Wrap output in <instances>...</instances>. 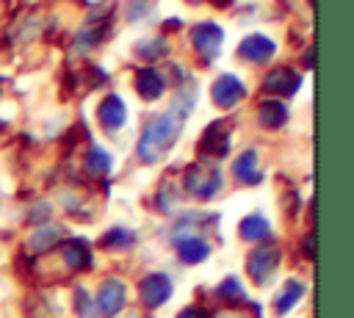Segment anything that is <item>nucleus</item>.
I'll list each match as a JSON object with an SVG mask.
<instances>
[{"instance_id": "1", "label": "nucleus", "mask_w": 354, "mask_h": 318, "mask_svg": "<svg viewBox=\"0 0 354 318\" xmlns=\"http://www.w3.org/2000/svg\"><path fill=\"white\" fill-rule=\"evenodd\" d=\"M185 113H188V105H177L174 102L171 111H166L163 116H158V119H152L147 124V130H144V135L138 141L141 160L152 163V160L163 158V152L177 141V135L183 130V122H185Z\"/></svg>"}, {"instance_id": "2", "label": "nucleus", "mask_w": 354, "mask_h": 318, "mask_svg": "<svg viewBox=\"0 0 354 318\" xmlns=\"http://www.w3.org/2000/svg\"><path fill=\"white\" fill-rule=\"evenodd\" d=\"M277 263H279V249L271 246V243H266V246H260V249H254V252L249 254L246 271H249V277H252L254 282H266V279L274 274Z\"/></svg>"}, {"instance_id": "3", "label": "nucleus", "mask_w": 354, "mask_h": 318, "mask_svg": "<svg viewBox=\"0 0 354 318\" xmlns=\"http://www.w3.org/2000/svg\"><path fill=\"white\" fill-rule=\"evenodd\" d=\"M185 188L199 199H210L221 188V174L213 169H191L185 174Z\"/></svg>"}, {"instance_id": "4", "label": "nucleus", "mask_w": 354, "mask_h": 318, "mask_svg": "<svg viewBox=\"0 0 354 318\" xmlns=\"http://www.w3.org/2000/svg\"><path fill=\"white\" fill-rule=\"evenodd\" d=\"M124 296H127L124 285H122L119 279H108V282L100 288V296H97V307H100L102 318L116 315V312L124 307Z\"/></svg>"}, {"instance_id": "5", "label": "nucleus", "mask_w": 354, "mask_h": 318, "mask_svg": "<svg viewBox=\"0 0 354 318\" xmlns=\"http://www.w3.org/2000/svg\"><path fill=\"white\" fill-rule=\"evenodd\" d=\"M227 149H230V135H227L224 124H218V122L210 124L199 138V152L207 158H224Z\"/></svg>"}, {"instance_id": "6", "label": "nucleus", "mask_w": 354, "mask_h": 318, "mask_svg": "<svg viewBox=\"0 0 354 318\" xmlns=\"http://www.w3.org/2000/svg\"><path fill=\"white\" fill-rule=\"evenodd\" d=\"M169 296H171V282L163 274H149L141 282V299L147 307H160Z\"/></svg>"}, {"instance_id": "7", "label": "nucleus", "mask_w": 354, "mask_h": 318, "mask_svg": "<svg viewBox=\"0 0 354 318\" xmlns=\"http://www.w3.org/2000/svg\"><path fill=\"white\" fill-rule=\"evenodd\" d=\"M243 97V86L232 77V75H224L213 83V100L221 105V108H232L238 100Z\"/></svg>"}, {"instance_id": "8", "label": "nucleus", "mask_w": 354, "mask_h": 318, "mask_svg": "<svg viewBox=\"0 0 354 318\" xmlns=\"http://www.w3.org/2000/svg\"><path fill=\"white\" fill-rule=\"evenodd\" d=\"M266 88L274 91V94H293L299 88V75L290 72V69H285V66H279V69H274L266 77Z\"/></svg>"}, {"instance_id": "9", "label": "nucleus", "mask_w": 354, "mask_h": 318, "mask_svg": "<svg viewBox=\"0 0 354 318\" xmlns=\"http://www.w3.org/2000/svg\"><path fill=\"white\" fill-rule=\"evenodd\" d=\"M136 88L144 100H155L163 94V77L155 72V69H141L136 75Z\"/></svg>"}, {"instance_id": "10", "label": "nucleus", "mask_w": 354, "mask_h": 318, "mask_svg": "<svg viewBox=\"0 0 354 318\" xmlns=\"http://www.w3.org/2000/svg\"><path fill=\"white\" fill-rule=\"evenodd\" d=\"M194 36H196V47H199L207 58H213L216 50L221 47V30H218L216 25H199V28L194 30Z\"/></svg>"}, {"instance_id": "11", "label": "nucleus", "mask_w": 354, "mask_h": 318, "mask_svg": "<svg viewBox=\"0 0 354 318\" xmlns=\"http://www.w3.org/2000/svg\"><path fill=\"white\" fill-rule=\"evenodd\" d=\"M64 260H66L69 268H88L91 265V252L86 246V241H80V238L69 241L64 246Z\"/></svg>"}, {"instance_id": "12", "label": "nucleus", "mask_w": 354, "mask_h": 318, "mask_svg": "<svg viewBox=\"0 0 354 318\" xmlns=\"http://www.w3.org/2000/svg\"><path fill=\"white\" fill-rule=\"evenodd\" d=\"M271 53H274V44H271L266 36H249V39L241 44V55L249 58V61H266Z\"/></svg>"}, {"instance_id": "13", "label": "nucleus", "mask_w": 354, "mask_h": 318, "mask_svg": "<svg viewBox=\"0 0 354 318\" xmlns=\"http://www.w3.org/2000/svg\"><path fill=\"white\" fill-rule=\"evenodd\" d=\"M100 122H102L108 130L122 127V122H124V105H122L119 97H108V100L100 105Z\"/></svg>"}, {"instance_id": "14", "label": "nucleus", "mask_w": 354, "mask_h": 318, "mask_svg": "<svg viewBox=\"0 0 354 318\" xmlns=\"http://www.w3.org/2000/svg\"><path fill=\"white\" fill-rule=\"evenodd\" d=\"M232 171H235V177L241 180V183H260V169H257V155L249 149V152H243L238 160H235V166H232Z\"/></svg>"}, {"instance_id": "15", "label": "nucleus", "mask_w": 354, "mask_h": 318, "mask_svg": "<svg viewBox=\"0 0 354 318\" xmlns=\"http://www.w3.org/2000/svg\"><path fill=\"white\" fill-rule=\"evenodd\" d=\"M207 243L202 238H180L177 241V254L185 260V263H199L207 257Z\"/></svg>"}, {"instance_id": "16", "label": "nucleus", "mask_w": 354, "mask_h": 318, "mask_svg": "<svg viewBox=\"0 0 354 318\" xmlns=\"http://www.w3.org/2000/svg\"><path fill=\"white\" fill-rule=\"evenodd\" d=\"M238 230H241V235H243L246 241H263V238H268V232H271L268 221L260 218V216H246Z\"/></svg>"}, {"instance_id": "17", "label": "nucleus", "mask_w": 354, "mask_h": 318, "mask_svg": "<svg viewBox=\"0 0 354 318\" xmlns=\"http://www.w3.org/2000/svg\"><path fill=\"white\" fill-rule=\"evenodd\" d=\"M285 119H288V111H285L282 102H263V108H260V122H263L266 127H279Z\"/></svg>"}, {"instance_id": "18", "label": "nucleus", "mask_w": 354, "mask_h": 318, "mask_svg": "<svg viewBox=\"0 0 354 318\" xmlns=\"http://www.w3.org/2000/svg\"><path fill=\"white\" fill-rule=\"evenodd\" d=\"M301 293H304V285H301V282H296V279H290V282L285 285L282 296L277 299V312H288V310L301 299Z\"/></svg>"}, {"instance_id": "19", "label": "nucleus", "mask_w": 354, "mask_h": 318, "mask_svg": "<svg viewBox=\"0 0 354 318\" xmlns=\"http://www.w3.org/2000/svg\"><path fill=\"white\" fill-rule=\"evenodd\" d=\"M86 169H88L91 174H105V171L111 169V155L102 152V149H91L88 158H86Z\"/></svg>"}, {"instance_id": "20", "label": "nucleus", "mask_w": 354, "mask_h": 318, "mask_svg": "<svg viewBox=\"0 0 354 318\" xmlns=\"http://www.w3.org/2000/svg\"><path fill=\"white\" fill-rule=\"evenodd\" d=\"M102 243H105V246H113V249H124V246L133 243V235H130L127 230H111V232L102 238Z\"/></svg>"}, {"instance_id": "21", "label": "nucleus", "mask_w": 354, "mask_h": 318, "mask_svg": "<svg viewBox=\"0 0 354 318\" xmlns=\"http://www.w3.org/2000/svg\"><path fill=\"white\" fill-rule=\"evenodd\" d=\"M218 296L224 299V301H238V299H243V288L238 285V279H224L221 282V288H218Z\"/></svg>"}, {"instance_id": "22", "label": "nucleus", "mask_w": 354, "mask_h": 318, "mask_svg": "<svg viewBox=\"0 0 354 318\" xmlns=\"http://www.w3.org/2000/svg\"><path fill=\"white\" fill-rule=\"evenodd\" d=\"M58 235H61V232H58L55 227H47V230H39V232L30 238V243H33V249H50Z\"/></svg>"}, {"instance_id": "23", "label": "nucleus", "mask_w": 354, "mask_h": 318, "mask_svg": "<svg viewBox=\"0 0 354 318\" xmlns=\"http://www.w3.org/2000/svg\"><path fill=\"white\" fill-rule=\"evenodd\" d=\"M77 301H80V318H97L94 315V304H91V299H86V293L83 290H77Z\"/></svg>"}, {"instance_id": "24", "label": "nucleus", "mask_w": 354, "mask_h": 318, "mask_svg": "<svg viewBox=\"0 0 354 318\" xmlns=\"http://www.w3.org/2000/svg\"><path fill=\"white\" fill-rule=\"evenodd\" d=\"M180 318H210V312L202 310V307H185V310L180 312Z\"/></svg>"}, {"instance_id": "25", "label": "nucleus", "mask_w": 354, "mask_h": 318, "mask_svg": "<svg viewBox=\"0 0 354 318\" xmlns=\"http://www.w3.org/2000/svg\"><path fill=\"white\" fill-rule=\"evenodd\" d=\"M304 252L313 257V235H310V238H304Z\"/></svg>"}]
</instances>
